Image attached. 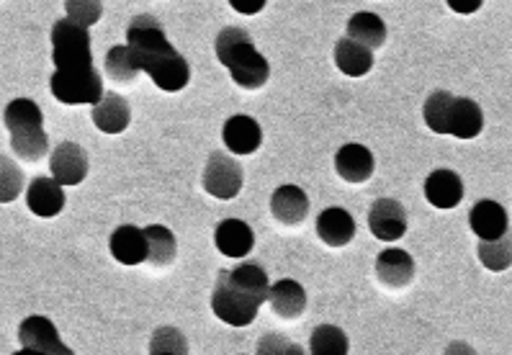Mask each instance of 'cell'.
I'll use <instances>...</instances> for the list:
<instances>
[{
  "label": "cell",
  "mask_w": 512,
  "mask_h": 355,
  "mask_svg": "<svg viewBox=\"0 0 512 355\" xmlns=\"http://www.w3.org/2000/svg\"><path fill=\"white\" fill-rule=\"evenodd\" d=\"M67 19L75 21L80 26H96L103 16V3L101 0H65Z\"/></svg>",
  "instance_id": "cell-32"
},
{
  "label": "cell",
  "mask_w": 512,
  "mask_h": 355,
  "mask_svg": "<svg viewBox=\"0 0 512 355\" xmlns=\"http://www.w3.org/2000/svg\"><path fill=\"white\" fill-rule=\"evenodd\" d=\"M127 47L139 73H147L152 83L165 93L183 91L191 80L186 57L168 42L163 24L155 16H137L127 29Z\"/></svg>",
  "instance_id": "cell-1"
},
{
  "label": "cell",
  "mask_w": 512,
  "mask_h": 355,
  "mask_svg": "<svg viewBox=\"0 0 512 355\" xmlns=\"http://www.w3.org/2000/svg\"><path fill=\"white\" fill-rule=\"evenodd\" d=\"M469 224L479 240H497V237L507 235V229H510L505 206H500L497 201H479L469 211Z\"/></svg>",
  "instance_id": "cell-18"
},
{
  "label": "cell",
  "mask_w": 512,
  "mask_h": 355,
  "mask_svg": "<svg viewBox=\"0 0 512 355\" xmlns=\"http://www.w3.org/2000/svg\"><path fill=\"white\" fill-rule=\"evenodd\" d=\"M52 62H55L57 70H75V67L93 65L88 29L70 19L57 21L52 26Z\"/></svg>",
  "instance_id": "cell-4"
},
{
  "label": "cell",
  "mask_w": 512,
  "mask_h": 355,
  "mask_svg": "<svg viewBox=\"0 0 512 355\" xmlns=\"http://www.w3.org/2000/svg\"><path fill=\"white\" fill-rule=\"evenodd\" d=\"M317 235L325 245L345 247L356 237V219L350 217V211L332 206L317 217Z\"/></svg>",
  "instance_id": "cell-20"
},
{
  "label": "cell",
  "mask_w": 512,
  "mask_h": 355,
  "mask_svg": "<svg viewBox=\"0 0 512 355\" xmlns=\"http://www.w3.org/2000/svg\"><path fill=\"white\" fill-rule=\"evenodd\" d=\"M348 335L335 325H322L312 332L309 350L314 355H345L348 353Z\"/></svg>",
  "instance_id": "cell-28"
},
{
  "label": "cell",
  "mask_w": 512,
  "mask_h": 355,
  "mask_svg": "<svg viewBox=\"0 0 512 355\" xmlns=\"http://www.w3.org/2000/svg\"><path fill=\"white\" fill-rule=\"evenodd\" d=\"M111 255L114 260H119L121 265H139L147 260V240L145 232L132 224H124V227L114 229L111 235Z\"/></svg>",
  "instance_id": "cell-22"
},
{
  "label": "cell",
  "mask_w": 512,
  "mask_h": 355,
  "mask_svg": "<svg viewBox=\"0 0 512 355\" xmlns=\"http://www.w3.org/2000/svg\"><path fill=\"white\" fill-rule=\"evenodd\" d=\"M268 289L271 283L266 271L255 263H242L235 271H219L211 294V309L232 327L253 325L258 309L268 301Z\"/></svg>",
  "instance_id": "cell-2"
},
{
  "label": "cell",
  "mask_w": 512,
  "mask_h": 355,
  "mask_svg": "<svg viewBox=\"0 0 512 355\" xmlns=\"http://www.w3.org/2000/svg\"><path fill=\"white\" fill-rule=\"evenodd\" d=\"M26 204L37 217L52 219L65 209V191L55 178H34L26 193Z\"/></svg>",
  "instance_id": "cell-17"
},
{
  "label": "cell",
  "mask_w": 512,
  "mask_h": 355,
  "mask_svg": "<svg viewBox=\"0 0 512 355\" xmlns=\"http://www.w3.org/2000/svg\"><path fill=\"white\" fill-rule=\"evenodd\" d=\"M376 276L386 289H404L415 278V260L404 250H384L376 258Z\"/></svg>",
  "instance_id": "cell-15"
},
{
  "label": "cell",
  "mask_w": 512,
  "mask_h": 355,
  "mask_svg": "<svg viewBox=\"0 0 512 355\" xmlns=\"http://www.w3.org/2000/svg\"><path fill=\"white\" fill-rule=\"evenodd\" d=\"M49 91L60 103L78 106V103H96L103 96V80L93 65L75 67V70H55L49 80Z\"/></svg>",
  "instance_id": "cell-5"
},
{
  "label": "cell",
  "mask_w": 512,
  "mask_h": 355,
  "mask_svg": "<svg viewBox=\"0 0 512 355\" xmlns=\"http://www.w3.org/2000/svg\"><path fill=\"white\" fill-rule=\"evenodd\" d=\"M510 250V235H502L497 240H482V245H479V260L487 265L489 271H507L512 263Z\"/></svg>",
  "instance_id": "cell-30"
},
{
  "label": "cell",
  "mask_w": 512,
  "mask_h": 355,
  "mask_svg": "<svg viewBox=\"0 0 512 355\" xmlns=\"http://www.w3.org/2000/svg\"><path fill=\"white\" fill-rule=\"evenodd\" d=\"M374 165V155L363 145H343L335 155V170L348 183H366L374 175Z\"/></svg>",
  "instance_id": "cell-19"
},
{
  "label": "cell",
  "mask_w": 512,
  "mask_h": 355,
  "mask_svg": "<svg viewBox=\"0 0 512 355\" xmlns=\"http://www.w3.org/2000/svg\"><path fill=\"white\" fill-rule=\"evenodd\" d=\"M266 3L268 0H229V6L235 8L237 13H242V16H255V13L266 8Z\"/></svg>",
  "instance_id": "cell-34"
},
{
  "label": "cell",
  "mask_w": 512,
  "mask_h": 355,
  "mask_svg": "<svg viewBox=\"0 0 512 355\" xmlns=\"http://www.w3.org/2000/svg\"><path fill=\"white\" fill-rule=\"evenodd\" d=\"M8 132H26V129H39L44 127V114L37 103L31 98H16L6 106V114H3Z\"/></svg>",
  "instance_id": "cell-26"
},
{
  "label": "cell",
  "mask_w": 512,
  "mask_h": 355,
  "mask_svg": "<svg viewBox=\"0 0 512 355\" xmlns=\"http://www.w3.org/2000/svg\"><path fill=\"white\" fill-rule=\"evenodd\" d=\"M147 240V260H150L155 268H168L175 260L178 253V245H175V235L163 224H152V227L142 229Z\"/></svg>",
  "instance_id": "cell-24"
},
{
  "label": "cell",
  "mask_w": 512,
  "mask_h": 355,
  "mask_svg": "<svg viewBox=\"0 0 512 355\" xmlns=\"http://www.w3.org/2000/svg\"><path fill=\"white\" fill-rule=\"evenodd\" d=\"M129 121H132V109H129L127 98L119 93H103L93 103V124L103 134H121L129 127Z\"/></svg>",
  "instance_id": "cell-11"
},
{
  "label": "cell",
  "mask_w": 512,
  "mask_h": 355,
  "mask_svg": "<svg viewBox=\"0 0 512 355\" xmlns=\"http://www.w3.org/2000/svg\"><path fill=\"white\" fill-rule=\"evenodd\" d=\"M348 39L368 49H379L386 42V24L376 13H356L348 21Z\"/></svg>",
  "instance_id": "cell-25"
},
{
  "label": "cell",
  "mask_w": 512,
  "mask_h": 355,
  "mask_svg": "<svg viewBox=\"0 0 512 355\" xmlns=\"http://www.w3.org/2000/svg\"><path fill=\"white\" fill-rule=\"evenodd\" d=\"M49 173L62 188L80 186L88 175V155L75 142H62L49 157Z\"/></svg>",
  "instance_id": "cell-9"
},
{
  "label": "cell",
  "mask_w": 512,
  "mask_h": 355,
  "mask_svg": "<svg viewBox=\"0 0 512 355\" xmlns=\"http://www.w3.org/2000/svg\"><path fill=\"white\" fill-rule=\"evenodd\" d=\"M106 73L114 83H132L134 78L139 75L137 65H134L132 55H129V47H116L109 49V55H106Z\"/></svg>",
  "instance_id": "cell-29"
},
{
  "label": "cell",
  "mask_w": 512,
  "mask_h": 355,
  "mask_svg": "<svg viewBox=\"0 0 512 355\" xmlns=\"http://www.w3.org/2000/svg\"><path fill=\"white\" fill-rule=\"evenodd\" d=\"M425 199L435 209H456L464 199V181L453 170H433L425 181Z\"/></svg>",
  "instance_id": "cell-13"
},
{
  "label": "cell",
  "mask_w": 512,
  "mask_h": 355,
  "mask_svg": "<svg viewBox=\"0 0 512 355\" xmlns=\"http://www.w3.org/2000/svg\"><path fill=\"white\" fill-rule=\"evenodd\" d=\"M484 129V114L479 109V103L471 98H448L446 119H443V134H453L458 139H474L479 137Z\"/></svg>",
  "instance_id": "cell-8"
},
{
  "label": "cell",
  "mask_w": 512,
  "mask_h": 355,
  "mask_svg": "<svg viewBox=\"0 0 512 355\" xmlns=\"http://www.w3.org/2000/svg\"><path fill=\"white\" fill-rule=\"evenodd\" d=\"M24 191V173L19 165H13V160L0 157V204H11Z\"/></svg>",
  "instance_id": "cell-31"
},
{
  "label": "cell",
  "mask_w": 512,
  "mask_h": 355,
  "mask_svg": "<svg viewBox=\"0 0 512 355\" xmlns=\"http://www.w3.org/2000/svg\"><path fill=\"white\" fill-rule=\"evenodd\" d=\"M214 242H217L219 253L227 258H245L253 250L255 235L250 224L240 222V219H224L214 229Z\"/></svg>",
  "instance_id": "cell-16"
},
{
  "label": "cell",
  "mask_w": 512,
  "mask_h": 355,
  "mask_svg": "<svg viewBox=\"0 0 512 355\" xmlns=\"http://www.w3.org/2000/svg\"><path fill=\"white\" fill-rule=\"evenodd\" d=\"M11 147L13 155L24 160V163H39L49 152V139L44 127L39 129H26V132H13L11 134Z\"/></svg>",
  "instance_id": "cell-27"
},
{
  "label": "cell",
  "mask_w": 512,
  "mask_h": 355,
  "mask_svg": "<svg viewBox=\"0 0 512 355\" xmlns=\"http://www.w3.org/2000/svg\"><path fill=\"white\" fill-rule=\"evenodd\" d=\"M204 188L214 199L229 201L242 191V168L235 157L211 152L204 168Z\"/></svg>",
  "instance_id": "cell-6"
},
{
  "label": "cell",
  "mask_w": 512,
  "mask_h": 355,
  "mask_svg": "<svg viewBox=\"0 0 512 355\" xmlns=\"http://www.w3.org/2000/svg\"><path fill=\"white\" fill-rule=\"evenodd\" d=\"M222 139L229 152L235 155H253L263 142V129L253 116H232L222 129Z\"/></svg>",
  "instance_id": "cell-12"
},
{
  "label": "cell",
  "mask_w": 512,
  "mask_h": 355,
  "mask_svg": "<svg viewBox=\"0 0 512 355\" xmlns=\"http://www.w3.org/2000/svg\"><path fill=\"white\" fill-rule=\"evenodd\" d=\"M446 3L456 13H464V16H469V13H476L479 8H482L484 0H446Z\"/></svg>",
  "instance_id": "cell-35"
},
{
  "label": "cell",
  "mask_w": 512,
  "mask_h": 355,
  "mask_svg": "<svg viewBox=\"0 0 512 355\" xmlns=\"http://www.w3.org/2000/svg\"><path fill=\"white\" fill-rule=\"evenodd\" d=\"M273 219L284 227H296L302 224L309 214V196L299 186H281L276 188L271 199Z\"/></svg>",
  "instance_id": "cell-14"
},
{
  "label": "cell",
  "mask_w": 512,
  "mask_h": 355,
  "mask_svg": "<svg viewBox=\"0 0 512 355\" xmlns=\"http://www.w3.org/2000/svg\"><path fill=\"white\" fill-rule=\"evenodd\" d=\"M268 301H271L273 312L278 317L296 319L302 317L304 309H307V291L294 278H284V281H278L276 286L268 289Z\"/></svg>",
  "instance_id": "cell-21"
},
{
  "label": "cell",
  "mask_w": 512,
  "mask_h": 355,
  "mask_svg": "<svg viewBox=\"0 0 512 355\" xmlns=\"http://www.w3.org/2000/svg\"><path fill=\"white\" fill-rule=\"evenodd\" d=\"M214 49H217L219 62L227 67L232 80L245 91H258L271 78V65L255 49L253 37L245 29H237V26L222 29Z\"/></svg>",
  "instance_id": "cell-3"
},
{
  "label": "cell",
  "mask_w": 512,
  "mask_h": 355,
  "mask_svg": "<svg viewBox=\"0 0 512 355\" xmlns=\"http://www.w3.org/2000/svg\"><path fill=\"white\" fill-rule=\"evenodd\" d=\"M368 227H371L376 240H399L407 232V211L394 199L374 201V206L368 211Z\"/></svg>",
  "instance_id": "cell-10"
},
{
  "label": "cell",
  "mask_w": 512,
  "mask_h": 355,
  "mask_svg": "<svg viewBox=\"0 0 512 355\" xmlns=\"http://www.w3.org/2000/svg\"><path fill=\"white\" fill-rule=\"evenodd\" d=\"M150 353H188V343L181 330L175 327H160L152 335Z\"/></svg>",
  "instance_id": "cell-33"
},
{
  "label": "cell",
  "mask_w": 512,
  "mask_h": 355,
  "mask_svg": "<svg viewBox=\"0 0 512 355\" xmlns=\"http://www.w3.org/2000/svg\"><path fill=\"white\" fill-rule=\"evenodd\" d=\"M19 343L21 348L29 350V353H47V355H70L73 350L67 348L60 340V332L52 325V319L42 317V314H34V317H26L19 327Z\"/></svg>",
  "instance_id": "cell-7"
},
{
  "label": "cell",
  "mask_w": 512,
  "mask_h": 355,
  "mask_svg": "<svg viewBox=\"0 0 512 355\" xmlns=\"http://www.w3.org/2000/svg\"><path fill=\"white\" fill-rule=\"evenodd\" d=\"M335 65L348 78H363L374 67V52L345 37L335 44Z\"/></svg>",
  "instance_id": "cell-23"
}]
</instances>
